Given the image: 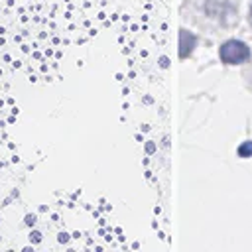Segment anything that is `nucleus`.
I'll list each match as a JSON object with an SVG mask.
<instances>
[{"label":"nucleus","instance_id":"f257e3e1","mask_svg":"<svg viewBox=\"0 0 252 252\" xmlns=\"http://www.w3.org/2000/svg\"><path fill=\"white\" fill-rule=\"evenodd\" d=\"M219 57L222 63L226 65H238V63H244L250 59V47L244 43V41H238V39H228L220 45L219 49Z\"/></svg>","mask_w":252,"mask_h":252},{"label":"nucleus","instance_id":"f03ea898","mask_svg":"<svg viewBox=\"0 0 252 252\" xmlns=\"http://www.w3.org/2000/svg\"><path fill=\"white\" fill-rule=\"evenodd\" d=\"M193 45H195V35H191L189 32H181V35H179V55L181 57H187L191 51H193Z\"/></svg>","mask_w":252,"mask_h":252},{"label":"nucleus","instance_id":"7ed1b4c3","mask_svg":"<svg viewBox=\"0 0 252 252\" xmlns=\"http://www.w3.org/2000/svg\"><path fill=\"white\" fill-rule=\"evenodd\" d=\"M238 156H240V158H250V156H252V142H244V144L238 148Z\"/></svg>","mask_w":252,"mask_h":252},{"label":"nucleus","instance_id":"20e7f679","mask_svg":"<svg viewBox=\"0 0 252 252\" xmlns=\"http://www.w3.org/2000/svg\"><path fill=\"white\" fill-rule=\"evenodd\" d=\"M250 20H252V8H250Z\"/></svg>","mask_w":252,"mask_h":252}]
</instances>
